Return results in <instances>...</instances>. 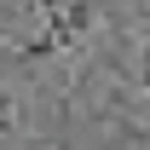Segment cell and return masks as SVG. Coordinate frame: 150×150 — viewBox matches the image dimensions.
I'll return each mask as SVG.
<instances>
[{
  "mask_svg": "<svg viewBox=\"0 0 150 150\" xmlns=\"http://www.w3.org/2000/svg\"><path fill=\"white\" fill-rule=\"evenodd\" d=\"M58 18H64V29H69L75 40H81V35L98 23V6H93V0H64V6H58Z\"/></svg>",
  "mask_w": 150,
  "mask_h": 150,
  "instance_id": "obj_1",
  "label": "cell"
},
{
  "mask_svg": "<svg viewBox=\"0 0 150 150\" xmlns=\"http://www.w3.org/2000/svg\"><path fill=\"white\" fill-rule=\"evenodd\" d=\"M18 127V104H12V93H0V133Z\"/></svg>",
  "mask_w": 150,
  "mask_h": 150,
  "instance_id": "obj_2",
  "label": "cell"
},
{
  "mask_svg": "<svg viewBox=\"0 0 150 150\" xmlns=\"http://www.w3.org/2000/svg\"><path fill=\"white\" fill-rule=\"evenodd\" d=\"M52 52H58L52 35H40V40H29V46H23V58H52Z\"/></svg>",
  "mask_w": 150,
  "mask_h": 150,
  "instance_id": "obj_3",
  "label": "cell"
},
{
  "mask_svg": "<svg viewBox=\"0 0 150 150\" xmlns=\"http://www.w3.org/2000/svg\"><path fill=\"white\" fill-rule=\"evenodd\" d=\"M29 6H35V12H58L64 0H29Z\"/></svg>",
  "mask_w": 150,
  "mask_h": 150,
  "instance_id": "obj_4",
  "label": "cell"
}]
</instances>
